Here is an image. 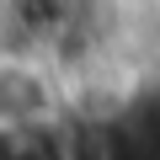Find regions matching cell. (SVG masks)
I'll use <instances>...</instances> for the list:
<instances>
[{
	"label": "cell",
	"mask_w": 160,
	"mask_h": 160,
	"mask_svg": "<svg viewBox=\"0 0 160 160\" xmlns=\"http://www.w3.org/2000/svg\"><path fill=\"white\" fill-rule=\"evenodd\" d=\"M64 112L59 75L38 53H0V133H48Z\"/></svg>",
	"instance_id": "6da1fadb"
}]
</instances>
